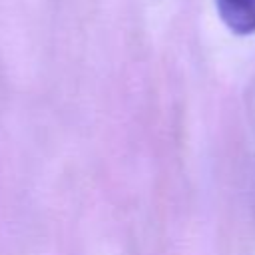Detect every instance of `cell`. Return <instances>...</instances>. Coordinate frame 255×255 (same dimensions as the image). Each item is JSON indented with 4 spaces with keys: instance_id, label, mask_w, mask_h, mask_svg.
I'll return each instance as SVG.
<instances>
[{
    "instance_id": "6da1fadb",
    "label": "cell",
    "mask_w": 255,
    "mask_h": 255,
    "mask_svg": "<svg viewBox=\"0 0 255 255\" xmlns=\"http://www.w3.org/2000/svg\"><path fill=\"white\" fill-rule=\"evenodd\" d=\"M217 14L235 36L255 34V0H215Z\"/></svg>"
}]
</instances>
